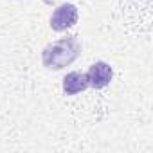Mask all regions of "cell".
<instances>
[{
    "mask_svg": "<svg viewBox=\"0 0 153 153\" xmlns=\"http://www.w3.org/2000/svg\"><path fill=\"white\" fill-rule=\"evenodd\" d=\"M87 88H88L87 72L74 70V72H68L63 78V92L67 96H76V94H79Z\"/></svg>",
    "mask_w": 153,
    "mask_h": 153,
    "instance_id": "4",
    "label": "cell"
},
{
    "mask_svg": "<svg viewBox=\"0 0 153 153\" xmlns=\"http://www.w3.org/2000/svg\"><path fill=\"white\" fill-rule=\"evenodd\" d=\"M112 76H114V70L108 63L105 61H96L90 65L88 72H87V79H88V87L92 88H105L110 85L112 81Z\"/></svg>",
    "mask_w": 153,
    "mask_h": 153,
    "instance_id": "3",
    "label": "cell"
},
{
    "mask_svg": "<svg viewBox=\"0 0 153 153\" xmlns=\"http://www.w3.org/2000/svg\"><path fill=\"white\" fill-rule=\"evenodd\" d=\"M78 16H79V13L74 4H61L54 9L52 16L49 20V25L52 31L61 33V31H67L78 24Z\"/></svg>",
    "mask_w": 153,
    "mask_h": 153,
    "instance_id": "2",
    "label": "cell"
},
{
    "mask_svg": "<svg viewBox=\"0 0 153 153\" xmlns=\"http://www.w3.org/2000/svg\"><path fill=\"white\" fill-rule=\"evenodd\" d=\"M81 54V43L76 36H67L61 40H56L42 51V63L45 68L51 70H61L74 63Z\"/></svg>",
    "mask_w": 153,
    "mask_h": 153,
    "instance_id": "1",
    "label": "cell"
}]
</instances>
